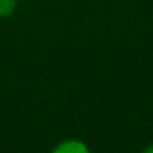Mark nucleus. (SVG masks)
Here are the masks:
<instances>
[{
	"mask_svg": "<svg viewBox=\"0 0 153 153\" xmlns=\"http://www.w3.org/2000/svg\"><path fill=\"white\" fill-rule=\"evenodd\" d=\"M50 153H91V148L86 142L77 138H68L53 146Z\"/></svg>",
	"mask_w": 153,
	"mask_h": 153,
	"instance_id": "obj_1",
	"label": "nucleus"
},
{
	"mask_svg": "<svg viewBox=\"0 0 153 153\" xmlns=\"http://www.w3.org/2000/svg\"><path fill=\"white\" fill-rule=\"evenodd\" d=\"M142 153H153V145H150V146H146L145 150H143Z\"/></svg>",
	"mask_w": 153,
	"mask_h": 153,
	"instance_id": "obj_3",
	"label": "nucleus"
},
{
	"mask_svg": "<svg viewBox=\"0 0 153 153\" xmlns=\"http://www.w3.org/2000/svg\"><path fill=\"white\" fill-rule=\"evenodd\" d=\"M18 0H0V18H8L17 10Z\"/></svg>",
	"mask_w": 153,
	"mask_h": 153,
	"instance_id": "obj_2",
	"label": "nucleus"
}]
</instances>
